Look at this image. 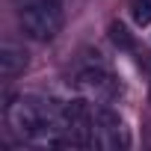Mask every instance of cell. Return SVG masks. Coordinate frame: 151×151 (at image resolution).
<instances>
[{
  "label": "cell",
  "instance_id": "cell-1",
  "mask_svg": "<svg viewBox=\"0 0 151 151\" xmlns=\"http://www.w3.org/2000/svg\"><path fill=\"white\" fill-rule=\"evenodd\" d=\"M6 124L24 142L45 145V148L68 145L65 104H56L53 98H45V95H15L6 104Z\"/></svg>",
  "mask_w": 151,
  "mask_h": 151
},
{
  "label": "cell",
  "instance_id": "cell-2",
  "mask_svg": "<svg viewBox=\"0 0 151 151\" xmlns=\"http://www.w3.org/2000/svg\"><path fill=\"white\" fill-rule=\"evenodd\" d=\"M21 33L33 42H50L62 30V3L59 0H24L18 9Z\"/></svg>",
  "mask_w": 151,
  "mask_h": 151
},
{
  "label": "cell",
  "instance_id": "cell-3",
  "mask_svg": "<svg viewBox=\"0 0 151 151\" xmlns=\"http://www.w3.org/2000/svg\"><path fill=\"white\" fill-rule=\"evenodd\" d=\"M127 142L130 139L122 116L107 104H92V148L116 151V148H127Z\"/></svg>",
  "mask_w": 151,
  "mask_h": 151
},
{
  "label": "cell",
  "instance_id": "cell-4",
  "mask_svg": "<svg viewBox=\"0 0 151 151\" xmlns=\"http://www.w3.org/2000/svg\"><path fill=\"white\" fill-rule=\"evenodd\" d=\"M77 92L95 104H113L122 95V86L107 68H86L77 74Z\"/></svg>",
  "mask_w": 151,
  "mask_h": 151
},
{
  "label": "cell",
  "instance_id": "cell-5",
  "mask_svg": "<svg viewBox=\"0 0 151 151\" xmlns=\"http://www.w3.org/2000/svg\"><path fill=\"white\" fill-rule=\"evenodd\" d=\"M65 133L68 145L92 148V104L89 98H77L65 104Z\"/></svg>",
  "mask_w": 151,
  "mask_h": 151
},
{
  "label": "cell",
  "instance_id": "cell-6",
  "mask_svg": "<svg viewBox=\"0 0 151 151\" xmlns=\"http://www.w3.org/2000/svg\"><path fill=\"white\" fill-rule=\"evenodd\" d=\"M24 68H27V50L12 45V42H6L0 47V74H3V77H15Z\"/></svg>",
  "mask_w": 151,
  "mask_h": 151
},
{
  "label": "cell",
  "instance_id": "cell-7",
  "mask_svg": "<svg viewBox=\"0 0 151 151\" xmlns=\"http://www.w3.org/2000/svg\"><path fill=\"white\" fill-rule=\"evenodd\" d=\"M130 15L139 27H148L151 24V0H133L130 3Z\"/></svg>",
  "mask_w": 151,
  "mask_h": 151
},
{
  "label": "cell",
  "instance_id": "cell-8",
  "mask_svg": "<svg viewBox=\"0 0 151 151\" xmlns=\"http://www.w3.org/2000/svg\"><path fill=\"white\" fill-rule=\"evenodd\" d=\"M110 39H113L116 47H124V50L133 47V39H130V33H127L124 24H110Z\"/></svg>",
  "mask_w": 151,
  "mask_h": 151
}]
</instances>
